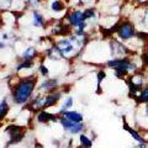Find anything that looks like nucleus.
I'll return each mask as SVG.
<instances>
[{
	"label": "nucleus",
	"instance_id": "nucleus-18",
	"mask_svg": "<svg viewBox=\"0 0 148 148\" xmlns=\"http://www.w3.org/2000/svg\"><path fill=\"white\" fill-rule=\"evenodd\" d=\"M36 57H37V48L35 46H30L21 53V59H26V61H35Z\"/></svg>",
	"mask_w": 148,
	"mask_h": 148
},
{
	"label": "nucleus",
	"instance_id": "nucleus-29",
	"mask_svg": "<svg viewBox=\"0 0 148 148\" xmlns=\"http://www.w3.org/2000/svg\"><path fill=\"white\" fill-rule=\"evenodd\" d=\"M1 37H3V40H4V41H6V40H9V36H8V34H4V35H3Z\"/></svg>",
	"mask_w": 148,
	"mask_h": 148
},
{
	"label": "nucleus",
	"instance_id": "nucleus-32",
	"mask_svg": "<svg viewBox=\"0 0 148 148\" xmlns=\"http://www.w3.org/2000/svg\"><path fill=\"white\" fill-rule=\"evenodd\" d=\"M147 148H148V147H147Z\"/></svg>",
	"mask_w": 148,
	"mask_h": 148
},
{
	"label": "nucleus",
	"instance_id": "nucleus-1",
	"mask_svg": "<svg viewBox=\"0 0 148 148\" xmlns=\"http://www.w3.org/2000/svg\"><path fill=\"white\" fill-rule=\"evenodd\" d=\"M105 67L109 69H112L115 75L120 79H126L127 77L136 74L138 72H142L143 63L138 61V58L125 57V58H110L105 62Z\"/></svg>",
	"mask_w": 148,
	"mask_h": 148
},
{
	"label": "nucleus",
	"instance_id": "nucleus-4",
	"mask_svg": "<svg viewBox=\"0 0 148 148\" xmlns=\"http://www.w3.org/2000/svg\"><path fill=\"white\" fill-rule=\"evenodd\" d=\"M108 47H109V54L111 58H125V57L135 56V51L128 45L117 40L116 37H110L108 40Z\"/></svg>",
	"mask_w": 148,
	"mask_h": 148
},
{
	"label": "nucleus",
	"instance_id": "nucleus-22",
	"mask_svg": "<svg viewBox=\"0 0 148 148\" xmlns=\"http://www.w3.org/2000/svg\"><path fill=\"white\" fill-rule=\"evenodd\" d=\"M49 8H51V10H52L53 12H62V11L66 10L67 5H66V3H64L63 0H53V1L51 3Z\"/></svg>",
	"mask_w": 148,
	"mask_h": 148
},
{
	"label": "nucleus",
	"instance_id": "nucleus-3",
	"mask_svg": "<svg viewBox=\"0 0 148 148\" xmlns=\"http://www.w3.org/2000/svg\"><path fill=\"white\" fill-rule=\"evenodd\" d=\"M114 35L117 40L128 46L131 45L132 41H143V37L140 35L136 25L130 18H123L119 21V24L115 27Z\"/></svg>",
	"mask_w": 148,
	"mask_h": 148
},
{
	"label": "nucleus",
	"instance_id": "nucleus-14",
	"mask_svg": "<svg viewBox=\"0 0 148 148\" xmlns=\"http://www.w3.org/2000/svg\"><path fill=\"white\" fill-rule=\"evenodd\" d=\"M46 57H47L48 59H51V61H53V62H58V61H62V59H64L63 54L61 53L59 48L56 46V43L51 45L49 47L46 49Z\"/></svg>",
	"mask_w": 148,
	"mask_h": 148
},
{
	"label": "nucleus",
	"instance_id": "nucleus-27",
	"mask_svg": "<svg viewBox=\"0 0 148 148\" xmlns=\"http://www.w3.org/2000/svg\"><path fill=\"white\" fill-rule=\"evenodd\" d=\"M41 1H42V0H24L25 5L30 6V8H34V10H35V8H37L40 5Z\"/></svg>",
	"mask_w": 148,
	"mask_h": 148
},
{
	"label": "nucleus",
	"instance_id": "nucleus-25",
	"mask_svg": "<svg viewBox=\"0 0 148 148\" xmlns=\"http://www.w3.org/2000/svg\"><path fill=\"white\" fill-rule=\"evenodd\" d=\"M106 78V72L104 71V69H100V71H98V73H96V85H98V90H96V92L98 94H100L101 92V83H103V80Z\"/></svg>",
	"mask_w": 148,
	"mask_h": 148
},
{
	"label": "nucleus",
	"instance_id": "nucleus-15",
	"mask_svg": "<svg viewBox=\"0 0 148 148\" xmlns=\"http://www.w3.org/2000/svg\"><path fill=\"white\" fill-rule=\"evenodd\" d=\"M59 116L66 117L69 120V121H73V122H84V116H83V114L79 112V111H77V110H67V111H64V112L59 114Z\"/></svg>",
	"mask_w": 148,
	"mask_h": 148
},
{
	"label": "nucleus",
	"instance_id": "nucleus-23",
	"mask_svg": "<svg viewBox=\"0 0 148 148\" xmlns=\"http://www.w3.org/2000/svg\"><path fill=\"white\" fill-rule=\"evenodd\" d=\"M73 104H74V99L72 98V96H67V98H64L63 101H62V104H61V108H59L58 115L64 112V111H67V110H71Z\"/></svg>",
	"mask_w": 148,
	"mask_h": 148
},
{
	"label": "nucleus",
	"instance_id": "nucleus-8",
	"mask_svg": "<svg viewBox=\"0 0 148 148\" xmlns=\"http://www.w3.org/2000/svg\"><path fill=\"white\" fill-rule=\"evenodd\" d=\"M83 21H85L83 10H79V9H73V10L67 12V15H66V22L69 25V27H71L72 30H74Z\"/></svg>",
	"mask_w": 148,
	"mask_h": 148
},
{
	"label": "nucleus",
	"instance_id": "nucleus-20",
	"mask_svg": "<svg viewBox=\"0 0 148 148\" xmlns=\"http://www.w3.org/2000/svg\"><path fill=\"white\" fill-rule=\"evenodd\" d=\"M83 14H84V18L85 21L89 22L90 20H94V18H98V11L94 6H89V8H85L83 10Z\"/></svg>",
	"mask_w": 148,
	"mask_h": 148
},
{
	"label": "nucleus",
	"instance_id": "nucleus-17",
	"mask_svg": "<svg viewBox=\"0 0 148 148\" xmlns=\"http://www.w3.org/2000/svg\"><path fill=\"white\" fill-rule=\"evenodd\" d=\"M135 103H136L137 106L148 104V83L142 88V90L140 91V94H138V96L136 98Z\"/></svg>",
	"mask_w": 148,
	"mask_h": 148
},
{
	"label": "nucleus",
	"instance_id": "nucleus-19",
	"mask_svg": "<svg viewBox=\"0 0 148 148\" xmlns=\"http://www.w3.org/2000/svg\"><path fill=\"white\" fill-rule=\"evenodd\" d=\"M35 66V61H26V59H21L20 62L16 63V73L18 74L21 71H27V69H32Z\"/></svg>",
	"mask_w": 148,
	"mask_h": 148
},
{
	"label": "nucleus",
	"instance_id": "nucleus-2",
	"mask_svg": "<svg viewBox=\"0 0 148 148\" xmlns=\"http://www.w3.org/2000/svg\"><path fill=\"white\" fill-rule=\"evenodd\" d=\"M37 88V77L29 75L20 78L11 86V99L16 105H27L32 99L34 91Z\"/></svg>",
	"mask_w": 148,
	"mask_h": 148
},
{
	"label": "nucleus",
	"instance_id": "nucleus-6",
	"mask_svg": "<svg viewBox=\"0 0 148 148\" xmlns=\"http://www.w3.org/2000/svg\"><path fill=\"white\" fill-rule=\"evenodd\" d=\"M58 123L62 126V128L64 130V132H67V133H69V135H72V136L80 135V133L85 132V130H86V126H85L84 122H73V121H69L68 119L63 117V116H59Z\"/></svg>",
	"mask_w": 148,
	"mask_h": 148
},
{
	"label": "nucleus",
	"instance_id": "nucleus-10",
	"mask_svg": "<svg viewBox=\"0 0 148 148\" xmlns=\"http://www.w3.org/2000/svg\"><path fill=\"white\" fill-rule=\"evenodd\" d=\"M137 123L148 132V104L140 105L137 111Z\"/></svg>",
	"mask_w": 148,
	"mask_h": 148
},
{
	"label": "nucleus",
	"instance_id": "nucleus-31",
	"mask_svg": "<svg viewBox=\"0 0 148 148\" xmlns=\"http://www.w3.org/2000/svg\"><path fill=\"white\" fill-rule=\"evenodd\" d=\"M147 135H148V132H147Z\"/></svg>",
	"mask_w": 148,
	"mask_h": 148
},
{
	"label": "nucleus",
	"instance_id": "nucleus-28",
	"mask_svg": "<svg viewBox=\"0 0 148 148\" xmlns=\"http://www.w3.org/2000/svg\"><path fill=\"white\" fill-rule=\"evenodd\" d=\"M5 48H8V43L0 41V49H5Z\"/></svg>",
	"mask_w": 148,
	"mask_h": 148
},
{
	"label": "nucleus",
	"instance_id": "nucleus-24",
	"mask_svg": "<svg viewBox=\"0 0 148 148\" xmlns=\"http://www.w3.org/2000/svg\"><path fill=\"white\" fill-rule=\"evenodd\" d=\"M9 110H10V106L8 104V100L3 99L0 101V121H3V120L8 116Z\"/></svg>",
	"mask_w": 148,
	"mask_h": 148
},
{
	"label": "nucleus",
	"instance_id": "nucleus-21",
	"mask_svg": "<svg viewBox=\"0 0 148 148\" xmlns=\"http://www.w3.org/2000/svg\"><path fill=\"white\" fill-rule=\"evenodd\" d=\"M79 143L82 147H85V148H92V146H94L92 138H90L85 132H83L79 135Z\"/></svg>",
	"mask_w": 148,
	"mask_h": 148
},
{
	"label": "nucleus",
	"instance_id": "nucleus-12",
	"mask_svg": "<svg viewBox=\"0 0 148 148\" xmlns=\"http://www.w3.org/2000/svg\"><path fill=\"white\" fill-rule=\"evenodd\" d=\"M122 127H123L125 131H127V132H128V135L133 138V141H136L137 143H141V142H148L147 138H146L145 136H143V133H142L141 131H138L137 128L132 127V126H130V125L127 123V121H126V119H125V117H123V125H122Z\"/></svg>",
	"mask_w": 148,
	"mask_h": 148
},
{
	"label": "nucleus",
	"instance_id": "nucleus-11",
	"mask_svg": "<svg viewBox=\"0 0 148 148\" xmlns=\"http://www.w3.org/2000/svg\"><path fill=\"white\" fill-rule=\"evenodd\" d=\"M62 94H63V91L59 89L45 94V110L57 105L59 103V100L62 99Z\"/></svg>",
	"mask_w": 148,
	"mask_h": 148
},
{
	"label": "nucleus",
	"instance_id": "nucleus-26",
	"mask_svg": "<svg viewBox=\"0 0 148 148\" xmlns=\"http://www.w3.org/2000/svg\"><path fill=\"white\" fill-rule=\"evenodd\" d=\"M38 72H40L41 75L45 77V78H48V75H49V69H48V67L45 66V63H41L38 66Z\"/></svg>",
	"mask_w": 148,
	"mask_h": 148
},
{
	"label": "nucleus",
	"instance_id": "nucleus-16",
	"mask_svg": "<svg viewBox=\"0 0 148 148\" xmlns=\"http://www.w3.org/2000/svg\"><path fill=\"white\" fill-rule=\"evenodd\" d=\"M31 17H32V26L40 27V29H45V26H46L45 16L38 10H36V9H35V10H32Z\"/></svg>",
	"mask_w": 148,
	"mask_h": 148
},
{
	"label": "nucleus",
	"instance_id": "nucleus-9",
	"mask_svg": "<svg viewBox=\"0 0 148 148\" xmlns=\"http://www.w3.org/2000/svg\"><path fill=\"white\" fill-rule=\"evenodd\" d=\"M37 86H38V90L41 92L45 91V94H47V92L54 91L58 89L59 82H58V79H54V78H46V79H43Z\"/></svg>",
	"mask_w": 148,
	"mask_h": 148
},
{
	"label": "nucleus",
	"instance_id": "nucleus-30",
	"mask_svg": "<svg viewBox=\"0 0 148 148\" xmlns=\"http://www.w3.org/2000/svg\"><path fill=\"white\" fill-rule=\"evenodd\" d=\"M77 148H85V147H82V146H79V147H77Z\"/></svg>",
	"mask_w": 148,
	"mask_h": 148
},
{
	"label": "nucleus",
	"instance_id": "nucleus-13",
	"mask_svg": "<svg viewBox=\"0 0 148 148\" xmlns=\"http://www.w3.org/2000/svg\"><path fill=\"white\" fill-rule=\"evenodd\" d=\"M59 116L56 114H51L47 110H40L36 114V121L38 123H49V122H58Z\"/></svg>",
	"mask_w": 148,
	"mask_h": 148
},
{
	"label": "nucleus",
	"instance_id": "nucleus-5",
	"mask_svg": "<svg viewBox=\"0 0 148 148\" xmlns=\"http://www.w3.org/2000/svg\"><path fill=\"white\" fill-rule=\"evenodd\" d=\"M131 21L136 25L138 32L148 36V3H145L137 9Z\"/></svg>",
	"mask_w": 148,
	"mask_h": 148
},
{
	"label": "nucleus",
	"instance_id": "nucleus-7",
	"mask_svg": "<svg viewBox=\"0 0 148 148\" xmlns=\"http://www.w3.org/2000/svg\"><path fill=\"white\" fill-rule=\"evenodd\" d=\"M5 132L9 136L8 145H16V143L21 142L22 140H24L25 135H26L25 127L20 126V125H16V123L9 125V126L5 128Z\"/></svg>",
	"mask_w": 148,
	"mask_h": 148
}]
</instances>
